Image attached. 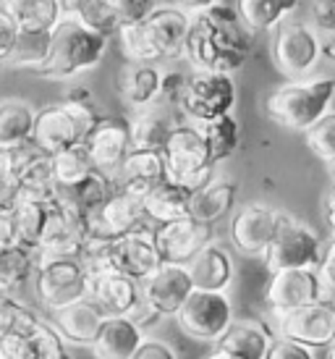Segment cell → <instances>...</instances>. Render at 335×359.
<instances>
[{"label":"cell","instance_id":"1","mask_svg":"<svg viewBox=\"0 0 335 359\" xmlns=\"http://www.w3.org/2000/svg\"><path fill=\"white\" fill-rule=\"evenodd\" d=\"M252 40L236 8L215 6L202 13H191L184 58L194 71L207 74H233L247 63Z\"/></svg>","mask_w":335,"mask_h":359},{"label":"cell","instance_id":"2","mask_svg":"<svg viewBox=\"0 0 335 359\" xmlns=\"http://www.w3.org/2000/svg\"><path fill=\"white\" fill-rule=\"evenodd\" d=\"M189 16L178 6H158L144 21L126 24L118 32L121 50L128 63H152L184 55L189 34Z\"/></svg>","mask_w":335,"mask_h":359},{"label":"cell","instance_id":"3","mask_svg":"<svg viewBox=\"0 0 335 359\" xmlns=\"http://www.w3.org/2000/svg\"><path fill=\"white\" fill-rule=\"evenodd\" d=\"M108 53V40L97 32L87 29L74 16H63L50 34L48 58L37 69V76L45 79H74L84 71L95 69Z\"/></svg>","mask_w":335,"mask_h":359},{"label":"cell","instance_id":"4","mask_svg":"<svg viewBox=\"0 0 335 359\" xmlns=\"http://www.w3.org/2000/svg\"><path fill=\"white\" fill-rule=\"evenodd\" d=\"M335 100V79H306L278 87L267 97V116L288 131H309Z\"/></svg>","mask_w":335,"mask_h":359},{"label":"cell","instance_id":"5","mask_svg":"<svg viewBox=\"0 0 335 359\" xmlns=\"http://www.w3.org/2000/svg\"><path fill=\"white\" fill-rule=\"evenodd\" d=\"M97 123L100 116L95 113L92 102H53V105L37 108L32 142H34L37 150L53 158V155L69 150V147L87 144L89 134L97 129Z\"/></svg>","mask_w":335,"mask_h":359},{"label":"cell","instance_id":"6","mask_svg":"<svg viewBox=\"0 0 335 359\" xmlns=\"http://www.w3.org/2000/svg\"><path fill=\"white\" fill-rule=\"evenodd\" d=\"M165 170L168 181H173L178 187L189 191L202 189L205 184L212 181V168L215 160L210 155V147L205 137L199 134L194 123H181L173 129L170 140H168L165 150Z\"/></svg>","mask_w":335,"mask_h":359},{"label":"cell","instance_id":"7","mask_svg":"<svg viewBox=\"0 0 335 359\" xmlns=\"http://www.w3.org/2000/svg\"><path fill=\"white\" fill-rule=\"evenodd\" d=\"M34 299L42 309L55 312L87 299L89 273L84 270L79 257H58V259H37V270L32 278Z\"/></svg>","mask_w":335,"mask_h":359},{"label":"cell","instance_id":"8","mask_svg":"<svg viewBox=\"0 0 335 359\" xmlns=\"http://www.w3.org/2000/svg\"><path fill=\"white\" fill-rule=\"evenodd\" d=\"M270 273L280 270H317L322 262V241L315 229L286 215L265 252Z\"/></svg>","mask_w":335,"mask_h":359},{"label":"cell","instance_id":"9","mask_svg":"<svg viewBox=\"0 0 335 359\" xmlns=\"http://www.w3.org/2000/svg\"><path fill=\"white\" fill-rule=\"evenodd\" d=\"M233 105H236V84L228 74L194 71L189 76L178 110L184 113L186 123H207L220 116H231Z\"/></svg>","mask_w":335,"mask_h":359},{"label":"cell","instance_id":"10","mask_svg":"<svg viewBox=\"0 0 335 359\" xmlns=\"http://www.w3.org/2000/svg\"><path fill=\"white\" fill-rule=\"evenodd\" d=\"M322 58V40L315 27L301 21H283L278 24L273 40V60L280 74L291 79H304L317 69Z\"/></svg>","mask_w":335,"mask_h":359},{"label":"cell","instance_id":"11","mask_svg":"<svg viewBox=\"0 0 335 359\" xmlns=\"http://www.w3.org/2000/svg\"><path fill=\"white\" fill-rule=\"evenodd\" d=\"M178 325L197 341H220L236 323L233 304L226 291H191L184 307L178 309Z\"/></svg>","mask_w":335,"mask_h":359},{"label":"cell","instance_id":"12","mask_svg":"<svg viewBox=\"0 0 335 359\" xmlns=\"http://www.w3.org/2000/svg\"><path fill=\"white\" fill-rule=\"evenodd\" d=\"M147 212L144 200L137 194L116 189L108 197V202L87 215V233L89 239L116 241L126 233H134L139 229H147Z\"/></svg>","mask_w":335,"mask_h":359},{"label":"cell","instance_id":"13","mask_svg":"<svg viewBox=\"0 0 335 359\" xmlns=\"http://www.w3.org/2000/svg\"><path fill=\"white\" fill-rule=\"evenodd\" d=\"M87 218L76 210L60 205L58 200L50 208V218L37 244V259H58V257H79L87 244Z\"/></svg>","mask_w":335,"mask_h":359},{"label":"cell","instance_id":"14","mask_svg":"<svg viewBox=\"0 0 335 359\" xmlns=\"http://www.w3.org/2000/svg\"><path fill=\"white\" fill-rule=\"evenodd\" d=\"M286 215L288 212H283V210H275L270 205H262V202H252V205L238 208L233 220H231L233 247L244 255H265Z\"/></svg>","mask_w":335,"mask_h":359},{"label":"cell","instance_id":"15","mask_svg":"<svg viewBox=\"0 0 335 359\" xmlns=\"http://www.w3.org/2000/svg\"><path fill=\"white\" fill-rule=\"evenodd\" d=\"M280 339L304 344L309 349L330 346L335 341V304L333 302H317L309 307L294 309L278 320Z\"/></svg>","mask_w":335,"mask_h":359},{"label":"cell","instance_id":"16","mask_svg":"<svg viewBox=\"0 0 335 359\" xmlns=\"http://www.w3.org/2000/svg\"><path fill=\"white\" fill-rule=\"evenodd\" d=\"M155 244L163 257V265H184L186 268L199 252L207 244H212V226H205L194 218L163 223L155 229Z\"/></svg>","mask_w":335,"mask_h":359},{"label":"cell","instance_id":"17","mask_svg":"<svg viewBox=\"0 0 335 359\" xmlns=\"http://www.w3.org/2000/svg\"><path fill=\"white\" fill-rule=\"evenodd\" d=\"M110 265L116 273H123L139 283L149 278L155 270L163 268V257L155 244V231L139 229L110 241Z\"/></svg>","mask_w":335,"mask_h":359},{"label":"cell","instance_id":"18","mask_svg":"<svg viewBox=\"0 0 335 359\" xmlns=\"http://www.w3.org/2000/svg\"><path fill=\"white\" fill-rule=\"evenodd\" d=\"M87 299L105 315V318H134L142 307V286L139 280L123 273H102L89 278Z\"/></svg>","mask_w":335,"mask_h":359},{"label":"cell","instance_id":"19","mask_svg":"<svg viewBox=\"0 0 335 359\" xmlns=\"http://www.w3.org/2000/svg\"><path fill=\"white\" fill-rule=\"evenodd\" d=\"M139 286H142V302L155 312V318H163V315L176 318L189 294L194 291V283L184 265H163Z\"/></svg>","mask_w":335,"mask_h":359},{"label":"cell","instance_id":"20","mask_svg":"<svg viewBox=\"0 0 335 359\" xmlns=\"http://www.w3.org/2000/svg\"><path fill=\"white\" fill-rule=\"evenodd\" d=\"M322 302V286L317 270H280L273 273V280L267 286V304L280 315H288L294 309L309 307Z\"/></svg>","mask_w":335,"mask_h":359},{"label":"cell","instance_id":"21","mask_svg":"<svg viewBox=\"0 0 335 359\" xmlns=\"http://www.w3.org/2000/svg\"><path fill=\"white\" fill-rule=\"evenodd\" d=\"M89 158L100 173L108 179H116L123 160L131 152V137H128V121L121 118H100L97 129L87 140Z\"/></svg>","mask_w":335,"mask_h":359},{"label":"cell","instance_id":"22","mask_svg":"<svg viewBox=\"0 0 335 359\" xmlns=\"http://www.w3.org/2000/svg\"><path fill=\"white\" fill-rule=\"evenodd\" d=\"M181 126L176 121L173 108L165 102H155L149 108L134 110V116L128 118V137H131V150H152L163 152L173 129Z\"/></svg>","mask_w":335,"mask_h":359},{"label":"cell","instance_id":"23","mask_svg":"<svg viewBox=\"0 0 335 359\" xmlns=\"http://www.w3.org/2000/svg\"><path fill=\"white\" fill-rule=\"evenodd\" d=\"M168 181L165 170V155L163 152L152 150H131L128 158L123 160L121 170L116 173V189L128 191V194H137V197H147L149 191L155 189L158 184Z\"/></svg>","mask_w":335,"mask_h":359},{"label":"cell","instance_id":"24","mask_svg":"<svg viewBox=\"0 0 335 359\" xmlns=\"http://www.w3.org/2000/svg\"><path fill=\"white\" fill-rule=\"evenodd\" d=\"M102 323H105V315L89 299L74 302L69 307L50 312V325L58 330V336L66 344H76V346H92Z\"/></svg>","mask_w":335,"mask_h":359},{"label":"cell","instance_id":"25","mask_svg":"<svg viewBox=\"0 0 335 359\" xmlns=\"http://www.w3.org/2000/svg\"><path fill=\"white\" fill-rule=\"evenodd\" d=\"M144 341V325H139L137 320L105 318L92 344V354L95 359H134Z\"/></svg>","mask_w":335,"mask_h":359},{"label":"cell","instance_id":"26","mask_svg":"<svg viewBox=\"0 0 335 359\" xmlns=\"http://www.w3.org/2000/svg\"><path fill=\"white\" fill-rule=\"evenodd\" d=\"M163 71L152 63H128L118 74V95L128 108L142 110L160 100Z\"/></svg>","mask_w":335,"mask_h":359},{"label":"cell","instance_id":"27","mask_svg":"<svg viewBox=\"0 0 335 359\" xmlns=\"http://www.w3.org/2000/svg\"><path fill=\"white\" fill-rule=\"evenodd\" d=\"M186 270L197 291H226L233 280V259L217 244H207L189 262Z\"/></svg>","mask_w":335,"mask_h":359},{"label":"cell","instance_id":"28","mask_svg":"<svg viewBox=\"0 0 335 359\" xmlns=\"http://www.w3.org/2000/svg\"><path fill=\"white\" fill-rule=\"evenodd\" d=\"M238 184L233 179H212L202 189L191 191V210L189 215L205 226H212L220 218H226L236 205Z\"/></svg>","mask_w":335,"mask_h":359},{"label":"cell","instance_id":"29","mask_svg":"<svg viewBox=\"0 0 335 359\" xmlns=\"http://www.w3.org/2000/svg\"><path fill=\"white\" fill-rule=\"evenodd\" d=\"M270 344H273V336L265 325L252 320H238L217 341V351H223L231 359H265Z\"/></svg>","mask_w":335,"mask_h":359},{"label":"cell","instance_id":"30","mask_svg":"<svg viewBox=\"0 0 335 359\" xmlns=\"http://www.w3.org/2000/svg\"><path fill=\"white\" fill-rule=\"evenodd\" d=\"M6 11L21 34H53L66 16L60 0H11L6 3Z\"/></svg>","mask_w":335,"mask_h":359},{"label":"cell","instance_id":"31","mask_svg":"<svg viewBox=\"0 0 335 359\" xmlns=\"http://www.w3.org/2000/svg\"><path fill=\"white\" fill-rule=\"evenodd\" d=\"M0 349L6 351L8 359H69L66 341L60 339L58 330L45 320L32 330L29 336L6 341V344H0Z\"/></svg>","mask_w":335,"mask_h":359},{"label":"cell","instance_id":"32","mask_svg":"<svg viewBox=\"0 0 335 359\" xmlns=\"http://www.w3.org/2000/svg\"><path fill=\"white\" fill-rule=\"evenodd\" d=\"M189 210H191V191L173 184V181H163V184H158V187L144 197L147 220L155 223V226L191 218Z\"/></svg>","mask_w":335,"mask_h":359},{"label":"cell","instance_id":"33","mask_svg":"<svg viewBox=\"0 0 335 359\" xmlns=\"http://www.w3.org/2000/svg\"><path fill=\"white\" fill-rule=\"evenodd\" d=\"M113 191H116L113 179H108L105 173L95 170L92 176H87L84 181L74 184V187H58L55 200H58L60 205H66V208L81 212V215L87 218L89 212H95V210L102 208V205L108 202V197Z\"/></svg>","mask_w":335,"mask_h":359},{"label":"cell","instance_id":"34","mask_svg":"<svg viewBox=\"0 0 335 359\" xmlns=\"http://www.w3.org/2000/svg\"><path fill=\"white\" fill-rule=\"evenodd\" d=\"M37 108L19 97L0 100V147H19L32 142Z\"/></svg>","mask_w":335,"mask_h":359},{"label":"cell","instance_id":"35","mask_svg":"<svg viewBox=\"0 0 335 359\" xmlns=\"http://www.w3.org/2000/svg\"><path fill=\"white\" fill-rule=\"evenodd\" d=\"M55 194H58V184H55V173H53V158L40 152L27 168L21 170L13 202L16 200L53 202Z\"/></svg>","mask_w":335,"mask_h":359},{"label":"cell","instance_id":"36","mask_svg":"<svg viewBox=\"0 0 335 359\" xmlns=\"http://www.w3.org/2000/svg\"><path fill=\"white\" fill-rule=\"evenodd\" d=\"M301 0H236V13L249 32H265L283 24Z\"/></svg>","mask_w":335,"mask_h":359},{"label":"cell","instance_id":"37","mask_svg":"<svg viewBox=\"0 0 335 359\" xmlns=\"http://www.w3.org/2000/svg\"><path fill=\"white\" fill-rule=\"evenodd\" d=\"M53 202L16 200L13 205H11V212H13V220H16V231H19L21 247L37 250V244L42 241V233H45V226H48Z\"/></svg>","mask_w":335,"mask_h":359},{"label":"cell","instance_id":"38","mask_svg":"<svg viewBox=\"0 0 335 359\" xmlns=\"http://www.w3.org/2000/svg\"><path fill=\"white\" fill-rule=\"evenodd\" d=\"M199 129V134L205 137L210 147V155L215 163H223L226 158H231L238 147V140H241V129H238V121L231 116H220L215 121H207V123H194Z\"/></svg>","mask_w":335,"mask_h":359},{"label":"cell","instance_id":"39","mask_svg":"<svg viewBox=\"0 0 335 359\" xmlns=\"http://www.w3.org/2000/svg\"><path fill=\"white\" fill-rule=\"evenodd\" d=\"M34 270H37V255L29 247H8V250H0V278L8 283L13 291L24 289L32 278H34Z\"/></svg>","mask_w":335,"mask_h":359},{"label":"cell","instance_id":"40","mask_svg":"<svg viewBox=\"0 0 335 359\" xmlns=\"http://www.w3.org/2000/svg\"><path fill=\"white\" fill-rule=\"evenodd\" d=\"M42 323V318L21 299H8L0 304V344L29 336Z\"/></svg>","mask_w":335,"mask_h":359},{"label":"cell","instance_id":"41","mask_svg":"<svg viewBox=\"0 0 335 359\" xmlns=\"http://www.w3.org/2000/svg\"><path fill=\"white\" fill-rule=\"evenodd\" d=\"M95 170L97 168L89 158L87 144H76V147H69V150L53 155V173H55L58 187H74L87 176H92Z\"/></svg>","mask_w":335,"mask_h":359},{"label":"cell","instance_id":"42","mask_svg":"<svg viewBox=\"0 0 335 359\" xmlns=\"http://www.w3.org/2000/svg\"><path fill=\"white\" fill-rule=\"evenodd\" d=\"M66 16H74V19L81 21L87 29L102 34L105 40H110L113 34L121 32L118 16L113 13V8H110L105 0H81V3H76V6L66 13Z\"/></svg>","mask_w":335,"mask_h":359},{"label":"cell","instance_id":"43","mask_svg":"<svg viewBox=\"0 0 335 359\" xmlns=\"http://www.w3.org/2000/svg\"><path fill=\"white\" fill-rule=\"evenodd\" d=\"M48 48H50V34H21L19 45L13 55L8 58V69L16 71H32L37 74L45 58H48Z\"/></svg>","mask_w":335,"mask_h":359},{"label":"cell","instance_id":"44","mask_svg":"<svg viewBox=\"0 0 335 359\" xmlns=\"http://www.w3.org/2000/svg\"><path fill=\"white\" fill-rule=\"evenodd\" d=\"M306 144L320 160H335V110H327L312 129L306 131Z\"/></svg>","mask_w":335,"mask_h":359},{"label":"cell","instance_id":"45","mask_svg":"<svg viewBox=\"0 0 335 359\" xmlns=\"http://www.w3.org/2000/svg\"><path fill=\"white\" fill-rule=\"evenodd\" d=\"M113 13L118 16L121 27H126V24H139V21H144L152 13V11L158 8V0H105Z\"/></svg>","mask_w":335,"mask_h":359},{"label":"cell","instance_id":"46","mask_svg":"<svg viewBox=\"0 0 335 359\" xmlns=\"http://www.w3.org/2000/svg\"><path fill=\"white\" fill-rule=\"evenodd\" d=\"M189 76L184 71H170L163 74V84H160V102H165L170 108H178L184 100V92H186Z\"/></svg>","mask_w":335,"mask_h":359},{"label":"cell","instance_id":"47","mask_svg":"<svg viewBox=\"0 0 335 359\" xmlns=\"http://www.w3.org/2000/svg\"><path fill=\"white\" fill-rule=\"evenodd\" d=\"M19 37L21 32L16 27V21L11 19L6 6H0V63H8V58L13 55L16 45H19Z\"/></svg>","mask_w":335,"mask_h":359},{"label":"cell","instance_id":"48","mask_svg":"<svg viewBox=\"0 0 335 359\" xmlns=\"http://www.w3.org/2000/svg\"><path fill=\"white\" fill-rule=\"evenodd\" d=\"M320 276V286H322V302H333L335 304V236L322 252V262L317 268Z\"/></svg>","mask_w":335,"mask_h":359},{"label":"cell","instance_id":"49","mask_svg":"<svg viewBox=\"0 0 335 359\" xmlns=\"http://www.w3.org/2000/svg\"><path fill=\"white\" fill-rule=\"evenodd\" d=\"M309 16L317 34L322 32L327 37H335V0H312Z\"/></svg>","mask_w":335,"mask_h":359},{"label":"cell","instance_id":"50","mask_svg":"<svg viewBox=\"0 0 335 359\" xmlns=\"http://www.w3.org/2000/svg\"><path fill=\"white\" fill-rule=\"evenodd\" d=\"M265 359H317V357H315V349H309L304 344H296V341H288V339H273Z\"/></svg>","mask_w":335,"mask_h":359},{"label":"cell","instance_id":"51","mask_svg":"<svg viewBox=\"0 0 335 359\" xmlns=\"http://www.w3.org/2000/svg\"><path fill=\"white\" fill-rule=\"evenodd\" d=\"M134 359H178V354L173 351L170 344L160 339H147L142 344V349L137 351V357Z\"/></svg>","mask_w":335,"mask_h":359},{"label":"cell","instance_id":"52","mask_svg":"<svg viewBox=\"0 0 335 359\" xmlns=\"http://www.w3.org/2000/svg\"><path fill=\"white\" fill-rule=\"evenodd\" d=\"M19 244V231H16V220L13 212L8 210H0V250H8Z\"/></svg>","mask_w":335,"mask_h":359},{"label":"cell","instance_id":"53","mask_svg":"<svg viewBox=\"0 0 335 359\" xmlns=\"http://www.w3.org/2000/svg\"><path fill=\"white\" fill-rule=\"evenodd\" d=\"M176 6L191 16V13H202V11L215 8V6H220V0H176Z\"/></svg>","mask_w":335,"mask_h":359},{"label":"cell","instance_id":"54","mask_svg":"<svg viewBox=\"0 0 335 359\" xmlns=\"http://www.w3.org/2000/svg\"><path fill=\"white\" fill-rule=\"evenodd\" d=\"M325 218L330 223V229H333V236H335V184L333 189L327 191V200H325Z\"/></svg>","mask_w":335,"mask_h":359},{"label":"cell","instance_id":"55","mask_svg":"<svg viewBox=\"0 0 335 359\" xmlns=\"http://www.w3.org/2000/svg\"><path fill=\"white\" fill-rule=\"evenodd\" d=\"M322 55L330 60H335V37H327L322 40Z\"/></svg>","mask_w":335,"mask_h":359},{"label":"cell","instance_id":"56","mask_svg":"<svg viewBox=\"0 0 335 359\" xmlns=\"http://www.w3.org/2000/svg\"><path fill=\"white\" fill-rule=\"evenodd\" d=\"M60 3H63V11H66V13H69V11L74 8V6H76V3H81V0H60Z\"/></svg>","mask_w":335,"mask_h":359},{"label":"cell","instance_id":"57","mask_svg":"<svg viewBox=\"0 0 335 359\" xmlns=\"http://www.w3.org/2000/svg\"><path fill=\"white\" fill-rule=\"evenodd\" d=\"M205 359H231V357H226L223 351H212V354H210V357H205Z\"/></svg>","mask_w":335,"mask_h":359},{"label":"cell","instance_id":"58","mask_svg":"<svg viewBox=\"0 0 335 359\" xmlns=\"http://www.w3.org/2000/svg\"><path fill=\"white\" fill-rule=\"evenodd\" d=\"M327 173H330V179H333V184H335V160L333 163H327Z\"/></svg>","mask_w":335,"mask_h":359},{"label":"cell","instance_id":"59","mask_svg":"<svg viewBox=\"0 0 335 359\" xmlns=\"http://www.w3.org/2000/svg\"><path fill=\"white\" fill-rule=\"evenodd\" d=\"M327 359H335V341L327 346Z\"/></svg>","mask_w":335,"mask_h":359},{"label":"cell","instance_id":"60","mask_svg":"<svg viewBox=\"0 0 335 359\" xmlns=\"http://www.w3.org/2000/svg\"><path fill=\"white\" fill-rule=\"evenodd\" d=\"M11 208V202H6L3 197H0V210H8Z\"/></svg>","mask_w":335,"mask_h":359},{"label":"cell","instance_id":"61","mask_svg":"<svg viewBox=\"0 0 335 359\" xmlns=\"http://www.w3.org/2000/svg\"><path fill=\"white\" fill-rule=\"evenodd\" d=\"M0 359H8V357H6V351H3V349H0Z\"/></svg>","mask_w":335,"mask_h":359}]
</instances>
